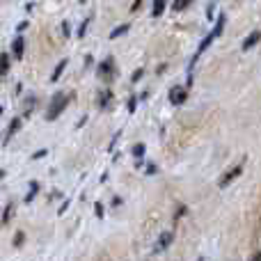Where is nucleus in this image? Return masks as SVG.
I'll use <instances>...</instances> for the list:
<instances>
[{
  "label": "nucleus",
  "mask_w": 261,
  "mask_h": 261,
  "mask_svg": "<svg viewBox=\"0 0 261 261\" xmlns=\"http://www.w3.org/2000/svg\"><path fill=\"white\" fill-rule=\"evenodd\" d=\"M64 108H67V94H64V92H58V94L53 96V101H50L48 110H46V119H48V122H55V119L62 115Z\"/></svg>",
  "instance_id": "nucleus-1"
},
{
  "label": "nucleus",
  "mask_w": 261,
  "mask_h": 261,
  "mask_svg": "<svg viewBox=\"0 0 261 261\" xmlns=\"http://www.w3.org/2000/svg\"><path fill=\"white\" fill-rule=\"evenodd\" d=\"M222 28H225V16H220V18H218V23H216V28H213V32H208V35H206V37H204V39H202V44H199V48H197V55H195V58H193V62H195V60L199 58V55L204 53V50L208 48V46L213 44V39H216V37H220V35H222Z\"/></svg>",
  "instance_id": "nucleus-2"
},
{
  "label": "nucleus",
  "mask_w": 261,
  "mask_h": 261,
  "mask_svg": "<svg viewBox=\"0 0 261 261\" xmlns=\"http://www.w3.org/2000/svg\"><path fill=\"white\" fill-rule=\"evenodd\" d=\"M241 172H243V163H239V165H236V167H231L229 172H225V176H222V179H220V184H218V186H220V188H227V186H229L231 181H234L236 176L241 174Z\"/></svg>",
  "instance_id": "nucleus-3"
},
{
  "label": "nucleus",
  "mask_w": 261,
  "mask_h": 261,
  "mask_svg": "<svg viewBox=\"0 0 261 261\" xmlns=\"http://www.w3.org/2000/svg\"><path fill=\"white\" fill-rule=\"evenodd\" d=\"M99 76L103 78V81H110V78L115 76V60H113V58H108L106 62H101V67H99Z\"/></svg>",
  "instance_id": "nucleus-4"
},
{
  "label": "nucleus",
  "mask_w": 261,
  "mask_h": 261,
  "mask_svg": "<svg viewBox=\"0 0 261 261\" xmlns=\"http://www.w3.org/2000/svg\"><path fill=\"white\" fill-rule=\"evenodd\" d=\"M186 99H188V92H186L184 87H179V85H176V87H172V90H170V103L181 106Z\"/></svg>",
  "instance_id": "nucleus-5"
},
{
  "label": "nucleus",
  "mask_w": 261,
  "mask_h": 261,
  "mask_svg": "<svg viewBox=\"0 0 261 261\" xmlns=\"http://www.w3.org/2000/svg\"><path fill=\"white\" fill-rule=\"evenodd\" d=\"M172 241H174V234H172V231H163L158 243H156V248H153V252H165V250L170 248Z\"/></svg>",
  "instance_id": "nucleus-6"
},
{
  "label": "nucleus",
  "mask_w": 261,
  "mask_h": 261,
  "mask_svg": "<svg viewBox=\"0 0 261 261\" xmlns=\"http://www.w3.org/2000/svg\"><path fill=\"white\" fill-rule=\"evenodd\" d=\"M12 50H14V58H16V60L23 58V50H25V41H23V37H16V39H14Z\"/></svg>",
  "instance_id": "nucleus-7"
},
{
  "label": "nucleus",
  "mask_w": 261,
  "mask_h": 261,
  "mask_svg": "<svg viewBox=\"0 0 261 261\" xmlns=\"http://www.w3.org/2000/svg\"><path fill=\"white\" fill-rule=\"evenodd\" d=\"M259 39H261V32H259V30H254L252 35L245 37V41H243V50H250L254 44H259Z\"/></svg>",
  "instance_id": "nucleus-8"
},
{
  "label": "nucleus",
  "mask_w": 261,
  "mask_h": 261,
  "mask_svg": "<svg viewBox=\"0 0 261 261\" xmlns=\"http://www.w3.org/2000/svg\"><path fill=\"white\" fill-rule=\"evenodd\" d=\"M64 69H67V60H62V62L58 64V67H55V71H53V76H50V81L53 83H58L60 81V76H62V71Z\"/></svg>",
  "instance_id": "nucleus-9"
},
{
  "label": "nucleus",
  "mask_w": 261,
  "mask_h": 261,
  "mask_svg": "<svg viewBox=\"0 0 261 261\" xmlns=\"http://www.w3.org/2000/svg\"><path fill=\"white\" fill-rule=\"evenodd\" d=\"M9 69V55L7 53H0V76H5Z\"/></svg>",
  "instance_id": "nucleus-10"
},
{
  "label": "nucleus",
  "mask_w": 261,
  "mask_h": 261,
  "mask_svg": "<svg viewBox=\"0 0 261 261\" xmlns=\"http://www.w3.org/2000/svg\"><path fill=\"white\" fill-rule=\"evenodd\" d=\"M163 9H165V0H153V9H151L153 16H161Z\"/></svg>",
  "instance_id": "nucleus-11"
},
{
  "label": "nucleus",
  "mask_w": 261,
  "mask_h": 261,
  "mask_svg": "<svg viewBox=\"0 0 261 261\" xmlns=\"http://www.w3.org/2000/svg\"><path fill=\"white\" fill-rule=\"evenodd\" d=\"M190 3H193V0H174V5H172V7H174V12H184Z\"/></svg>",
  "instance_id": "nucleus-12"
},
{
  "label": "nucleus",
  "mask_w": 261,
  "mask_h": 261,
  "mask_svg": "<svg viewBox=\"0 0 261 261\" xmlns=\"http://www.w3.org/2000/svg\"><path fill=\"white\" fill-rule=\"evenodd\" d=\"M110 101H113V92L106 90L103 94H101V108H106V106H110Z\"/></svg>",
  "instance_id": "nucleus-13"
},
{
  "label": "nucleus",
  "mask_w": 261,
  "mask_h": 261,
  "mask_svg": "<svg viewBox=\"0 0 261 261\" xmlns=\"http://www.w3.org/2000/svg\"><path fill=\"white\" fill-rule=\"evenodd\" d=\"M37 190H39V184H37V181H32V186H30V193L25 195V202H32V199H35Z\"/></svg>",
  "instance_id": "nucleus-14"
},
{
  "label": "nucleus",
  "mask_w": 261,
  "mask_h": 261,
  "mask_svg": "<svg viewBox=\"0 0 261 261\" xmlns=\"http://www.w3.org/2000/svg\"><path fill=\"white\" fill-rule=\"evenodd\" d=\"M126 30H128V25H126V23H124V25H119V28H115V30L110 32V39H117V37H119V35H124V32H126Z\"/></svg>",
  "instance_id": "nucleus-15"
},
{
  "label": "nucleus",
  "mask_w": 261,
  "mask_h": 261,
  "mask_svg": "<svg viewBox=\"0 0 261 261\" xmlns=\"http://www.w3.org/2000/svg\"><path fill=\"white\" fill-rule=\"evenodd\" d=\"M18 128H21V119H12V124H9V128H7V138L12 133H16Z\"/></svg>",
  "instance_id": "nucleus-16"
},
{
  "label": "nucleus",
  "mask_w": 261,
  "mask_h": 261,
  "mask_svg": "<svg viewBox=\"0 0 261 261\" xmlns=\"http://www.w3.org/2000/svg\"><path fill=\"white\" fill-rule=\"evenodd\" d=\"M133 153H135L138 158H142V156H144V144H135V147H133Z\"/></svg>",
  "instance_id": "nucleus-17"
},
{
  "label": "nucleus",
  "mask_w": 261,
  "mask_h": 261,
  "mask_svg": "<svg viewBox=\"0 0 261 261\" xmlns=\"http://www.w3.org/2000/svg\"><path fill=\"white\" fill-rule=\"evenodd\" d=\"M94 213H96V218H103V204L101 202L94 204Z\"/></svg>",
  "instance_id": "nucleus-18"
},
{
  "label": "nucleus",
  "mask_w": 261,
  "mask_h": 261,
  "mask_svg": "<svg viewBox=\"0 0 261 261\" xmlns=\"http://www.w3.org/2000/svg\"><path fill=\"white\" fill-rule=\"evenodd\" d=\"M12 213H14V204H9V206H7V208H5V216H3V222H7V220H9V216H12Z\"/></svg>",
  "instance_id": "nucleus-19"
},
{
  "label": "nucleus",
  "mask_w": 261,
  "mask_h": 261,
  "mask_svg": "<svg viewBox=\"0 0 261 261\" xmlns=\"http://www.w3.org/2000/svg\"><path fill=\"white\" fill-rule=\"evenodd\" d=\"M142 76H144V71H142V69H138V71H133V76H130V81H133V83H138Z\"/></svg>",
  "instance_id": "nucleus-20"
},
{
  "label": "nucleus",
  "mask_w": 261,
  "mask_h": 261,
  "mask_svg": "<svg viewBox=\"0 0 261 261\" xmlns=\"http://www.w3.org/2000/svg\"><path fill=\"white\" fill-rule=\"evenodd\" d=\"M41 156H46V149H39V151H37V153H35V156H32V161H39V158H41Z\"/></svg>",
  "instance_id": "nucleus-21"
},
{
  "label": "nucleus",
  "mask_w": 261,
  "mask_h": 261,
  "mask_svg": "<svg viewBox=\"0 0 261 261\" xmlns=\"http://www.w3.org/2000/svg\"><path fill=\"white\" fill-rule=\"evenodd\" d=\"M135 103H138V99H135V96H130V101H128V110H130V113L135 110Z\"/></svg>",
  "instance_id": "nucleus-22"
},
{
  "label": "nucleus",
  "mask_w": 261,
  "mask_h": 261,
  "mask_svg": "<svg viewBox=\"0 0 261 261\" xmlns=\"http://www.w3.org/2000/svg\"><path fill=\"white\" fill-rule=\"evenodd\" d=\"M23 239H25V236H23L21 231H18V234H16V239H14V245H21V243H23Z\"/></svg>",
  "instance_id": "nucleus-23"
},
{
  "label": "nucleus",
  "mask_w": 261,
  "mask_h": 261,
  "mask_svg": "<svg viewBox=\"0 0 261 261\" xmlns=\"http://www.w3.org/2000/svg\"><path fill=\"white\" fill-rule=\"evenodd\" d=\"M140 5H142V0H135V3H133V7H130V12H138V9H140Z\"/></svg>",
  "instance_id": "nucleus-24"
},
{
  "label": "nucleus",
  "mask_w": 261,
  "mask_h": 261,
  "mask_svg": "<svg viewBox=\"0 0 261 261\" xmlns=\"http://www.w3.org/2000/svg\"><path fill=\"white\" fill-rule=\"evenodd\" d=\"M250 261H261V252H254L252 257H250Z\"/></svg>",
  "instance_id": "nucleus-25"
},
{
  "label": "nucleus",
  "mask_w": 261,
  "mask_h": 261,
  "mask_svg": "<svg viewBox=\"0 0 261 261\" xmlns=\"http://www.w3.org/2000/svg\"><path fill=\"white\" fill-rule=\"evenodd\" d=\"M81 3H85V0H81Z\"/></svg>",
  "instance_id": "nucleus-26"
}]
</instances>
